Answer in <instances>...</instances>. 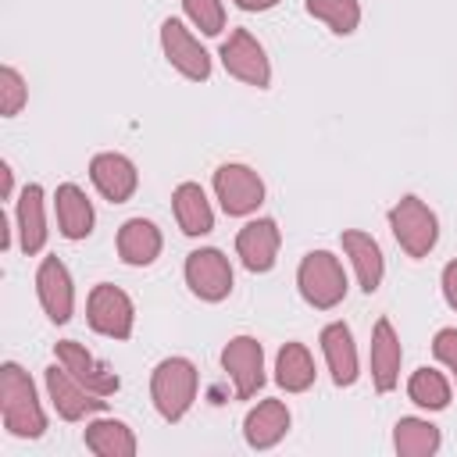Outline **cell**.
Listing matches in <instances>:
<instances>
[{
    "instance_id": "obj_1",
    "label": "cell",
    "mask_w": 457,
    "mask_h": 457,
    "mask_svg": "<svg viewBox=\"0 0 457 457\" xmlns=\"http://www.w3.org/2000/svg\"><path fill=\"white\" fill-rule=\"evenodd\" d=\"M0 418H4V428L18 439H39L46 428V414L39 407L36 386L29 371L14 361L0 368Z\"/></svg>"
},
{
    "instance_id": "obj_2",
    "label": "cell",
    "mask_w": 457,
    "mask_h": 457,
    "mask_svg": "<svg viewBox=\"0 0 457 457\" xmlns=\"http://www.w3.org/2000/svg\"><path fill=\"white\" fill-rule=\"evenodd\" d=\"M196 386H200V375H196L193 361H186V357H164L154 368V375H150V400H154V407H157V414L164 421H179L193 407Z\"/></svg>"
},
{
    "instance_id": "obj_3",
    "label": "cell",
    "mask_w": 457,
    "mask_h": 457,
    "mask_svg": "<svg viewBox=\"0 0 457 457\" xmlns=\"http://www.w3.org/2000/svg\"><path fill=\"white\" fill-rule=\"evenodd\" d=\"M296 286H300V296L314 311H332L346 296V271L336 253L311 250L296 268Z\"/></svg>"
},
{
    "instance_id": "obj_4",
    "label": "cell",
    "mask_w": 457,
    "mask_h": 457,
    "mask_svg": "<svg viewBox=\"0 0 457 457\" xmlns=\"http://www.w3.org/2000/svg\"><path fill=\"white\" fill-rule=\"evenodd\" d=\"M389 228H393L396 243L403 246V253H411V257H428L432 246H436V239H439V218L418 196H400L393 204Z\"/></svg>"
},
{
    "instance_id": "obj_5",
    "label": "cell",
    "mask_w": 457,
    "mask_h": 457,
    "mask_svg": "<svg viewBox=\"0 0 457 457\" xmlns=\"http://www.w3.org/2000/svg\"><path fill=\"white\" fill-rule=\"evenodd\" d=\"M86 321L93 332H100L107 339H129L132 321H136V307H132L125 289L100 282V286H93V293L86 300Z\"/></svg>"
},
{
    "instance_id": "obj_6",
    "label": "cell",
    "mask_w": 457,
    "mask_h": 457,
    "mask_svg": "<svg viewBox=\"0 0 457 457\" xmlns=\"http://www.w3.org/2000/svg\"><path fill=\"white\" fill-rule=\"evenodd\" d=\"M214 193L221 200V211L232 214V218L253 214L264 204V182H261V175L250 164H239V161H228V164H221L214 171Z\"/></svg>"
},
{
    "instance_id": "obj_7",
    "label": "cell",
    "mask_w": 457,
    "mask_h": 457,
    "mask_svg": "<svg viewBox=\"0 0 457 457\" xmlns=\"http://www.w3.org/2000/svg\"><path fill=\"white\" fill-rule=\"evenodd\" d=\"M46 396H50L54 411L64 421H82V418L100 414L107 407V396H100L89 386H82L64 364H50L46 368Z\"/></svg>"
},
{
    "instance_id": "obj_8",
    "label": "cell",
    "mask_w": 457,
    "mask_h": 457,
    "mask_svg": "<svg viewBox=\"0 0 457 457\" xmlns=\"http://www.w3.org/2000/svg\"><path fill=\"white\" fill-rule=\"evenodd\" d=\"M186 286L193 296L207 300V303H218L232 293V264L221 250L214 246H204V250H193L186 257Z\"/></svg>"
},
{
    "instance_id": "obj_9",
    "label": "cell",
    "mask_w": 457,
    "mask_h": 457,
    "mask_svg": "<svg viewBox=\"0 0 457 457\" xmlns=\"http://www.w3.org/2000/svg\"><path fill=\"white\" fill-rule=\"evenodd\" d=\"M161 50L168 57V64L186 75L189 82H204L211 79V54L200 46V39L179 21V18H168L161 25Z\"/></svg>"
},
{
    "instance_id": "obj_10",
    "label": "cell",
    "mask_w": 457,
    "mask_h": 457,
    "mask_svg": "<svg viewBox=\"0 0 457 457\" xmlns=\"http://www.w3.org/2000/svg\"><path fill=\"white\" fill-rule=\"evenodd\" d=\"M221 64L232 79L246 82V86H257V89H268L271 82V64H268V54L264 46L246 32V29H236L228 32V39L221 43Z\"/></svg>"
},
{
    "instance_id": "obj_11",
    "label": "cell",
    "mask_w": 457,
    "mask_h": 457,
    "mask_svg": "<svg viewBox=\"0 0 457 457\" xmlns=\"http://www.w3.org/2000/svg\"><path fill=\"white\" fill-rule=\"evenodd\" d=\"M221 368L236 386L239 400L257 396V389L264 386V350L253 336H236L225 343L221 350Z\"/></svg>"
},
{
    "instance_id": "obj_12",
    "label": "cell",
    "mask_w": 457,
    "mask_h": 457,
    "mask_svg": "<svg viewBox=\"0 0 457 457\" xmlns=\"http://www.w3.org/2000/svg\"><path fill=\"white\" fill-rule=\"evenodd\" d=\"M36 296H39V307L46 311V318L54 325H64L71 318V311H75V286H71V275H68L64 261H57V257H43L39 261Z\"/></svg>"
},
{
    "instance_id": "obj_13",
    "label": "cell",
    "mask_w": 457,
    "mask_h": 457,
    "mask_svg": "<svg viewBox=\"0 0 457 457\" xmlns=\"http://www.w3.org/2000/svg\"><path fill=\"white\" fill-rule=\"evenodd\" d=\"M54 353H57V364H64V368H68L82 386H89L93 393L111 396V393L121 389V378H118L104 361H96L82 343H75V339H61V343L54 346Z\"/></svg>"
},
{
    "instance_id": "obj_14",
    "label": "cell",
    "mask_w": 457,
    "mask_h": 457,
    "mask_svg": "<svg viewBox=\"0 0 457 457\" xmlns=\"http://www.w3.org/2000/svg\"><path fill=\"white\" fill-rule=\"evenodd\" d=\"M89 179H93L96 193L111 204L132 200V193L139 186V171L125 154H96L89 161Z\"/></svg>"
},
{
    "instance_id": "obj_15",
    "label": "cell",
    "mask_w": 457,
    "mask_h": 457,
    "mask_svg": "<svg viewBox=\"0 0 457 457\" xmlns=\"http://www.w3.org/2000/svg\"><path fill=\"white\" fill-rule=\"evenodd\" d=\"M278 225L271 218H253L239 228L236 236V253L243 261L246 271H271L275 268V257H278Z\"/></svg>"
},
{
    "instance_id": "obj_16",
    "label": "cell",
    "mask_w": 457,
    "mask_h": 457,
    "mask_svg": "<svg viewBox=\"0 0 457 457\" xmlns=\"http://www.w3.org/2000/svg\"><path fill=\"white\" fill-rule=\"evenodd\" d=\"M400 361H403V346L400 336L393 328L389 318H378L371 328V382L378 393L396 389L400 382Z\"/></svg>"
},
{
    "instance_id": "obj_17",
    "label": "cell",
    "mask_w": 457,
    "mask_h": 457,
    "mask_svg": "<svg viewBox=\"0 0 457 457\" xmlns=\"http://www.w3.org/2000/svg\"><path fill=\"white\" fill-rule=\"evenodd\" d=\"M339 243H343V253L350 257V264H353V271H357L361 289H364V293H375V289L382 286V275H386L382 246H378L368 232H361V228H346V232L339 236Z\"/></svg>"
},
{
    "instance_id": "obj_18",
    "label": "cell",
    "mask_w": 457,
    "mask_h": 457,
    "mask_svg": "<svg viewBox=\"0 0 457 457\" xmlns=\"http://www.w3.org/2000/svg\"><path fill=\"white\" fill-rule=\"evenodd\" d=\"M321 353H325V364L332 371V382L336 386H353L357 382V346H353V332L350 325L343 321H332L321 328Z\"/></svg>"
},
{
    "instance_id": "obj_19",
    "label": "cell",
    "mask_w": 457,
    "mask_h": 457,
    "mask_svg": "<svg viewBox=\"0 0 457 457\" xmlns=\"http://www.w3.org/2000/svg\"><path fill=\"white\" fill-rule=\"evenodd\" d=\"M289 432V407L282 400H261L243 418V439L253 450H271Z\"/></svg>"
},
{
    "instance_id": "obj_20",
    "label": "cell",
    "mask_w": 457,
    "mask_h": 457,
    "mask_svg": "<svg viewBox=\"0 0 457 457\" xmlns=\"http://www.w3.org/2000/svg\"><path fill=\"white\" fill-rule=\"evenodd\" d=\"M164 239H161V228L150 221V218H129L121 228H118V257L132 268H146L157 261Z\"/></svg>"
},
{
    "instance_id": "obj_21",
    "label": "cell",
    "mask_w": 457,
    "mask_h": 457,
    "mask_svg": "<svg viewBox=\"0 0 457 457\" xmlns=\"http://www.w3.org/2000/svg\"><path fill=\"white\" fill-rule=\"evenodd\" d=\"M54 207H57V228L64 239H86L93 232V204L89 196L75 186V182H61L54 193Z\"/></svg>"
},
{
    "instance_id": "obj_22",
    "label": "cell",
    "mask_w": 457,
    "mask_h": 457,
    "mask_svg": "<svg viewBox=\"0 0 457 457\" xmlns=\"http://www.w3.org/2000/svg\"><path fill=\"white\" fill-rule=\"evenodd\" d=\"M14 221H18V243L21 250L32 257L46 246V211H43V186L29 182L18 196V211H14Z\"/></svg>"
},
{
    "instance_id": "obj_23",
    "label": "cell",
    "mask_w": 457,
    "mask_h": 457,
    "mask_svg": "<svg viewBox=\"0 0 457 457\" xmlns=\"http://www.w3.org/2000/svg\"><path fill=\"white\" fill-rule=\"evenodd\" d=\"M171 207H175V221L186 236H207L214 228V211L204 196V189L196 182H182L171 193Z\"/></svg>"
},
{
    "instance_id": "obj_24",
    "label": "cell",
    "mask_w": 457,
    "mask_h": 457,
    "mask_svg": "<svg viewBox=\"0 0 457 457\" xmlns=\"http://www.w3.org/2000/svg\"><path fill=\"white\" fill-rule=\"evenodd\" d=\"M82 439H86V450H93L100 457H132L136 453V436L118 418H96V421H89Z\"/></svg>"
},
{
    "instance_id": "obj_25",
    "label": "cell",
    "mask_w": 457,
    "mask_h": 457,
    "mask_svg": "<svg viewBox=\"0 0 457 457\" xmlns=\"http://www.w3.org/2000/svg\"><path fill=\"white\" fill-rule=\"evenodd\" d=\"M275 382L286 393H303L314 386V361L303 343H286L275 353Z\"/></svg>"
},
{
    "instance_id": "obj_26",
    "label": "cell",
    "mask_w": 457,
    "mask_h": 457,
    "mask_svg": "<svg viewBox=\"0 0 457 457\" xmlns=\"http://www.w3.org/2000/svg\"><path fill=\"white\" fill-rule=\"evenodd\" d=\"M393 446L400 457H428L439 450V428L425 418H400L393 428Z\"/></svg>"
},
{
    "instance_id": "obj_27",
    "label": "cell",
    "mask_w": 457,
    "mask_h": 457,
    "mask_svg": "<svg viewBox=\"0 0 457 457\" xmlns=\"http://www.w3.org/2000/svg\"><path fill=\"white\" fill-rule=\"evenodd\" d=\"M407 396L425 411H443L450 403V382L436 368H418L407 382Z\"/></svg>"
},
{
    "instance_id": "obj_28",
    "label": "cell",
    "mask_w": 457,
    "mask_h": 457,
    "mask_svg": "<svg viewBox=\"0 0 457 457\" xmlns=\"http://www.w3.org/2000/svg\"><path fill=\"white\" fill-rule=\"evenodd\" d=\"M307 14L325 21L336 36H350L361 25V4L357 0H307Z\"/></svg>"
},
{
    "instance_id": "obj_29",
    "label": "cell",
    "mask_w": 457,
    "mask_h": 457,
    "mask_svg": "<svg viewBox=\"0 0 457 457\" xmlns=\"http://www.w3.org/2000/svg\"><path fill=\"white\" fill-rule=\"evenodd\" d=\"M186 18L204 32V36H218L225 29V7L221 0H182Z\"/></svg>"
},
{
    "instance_id": "obj_30",
    "label": "cell",
    "mask_w": 457,
    "mask_h": 457,
    "mask_svg": "<svg viewBox=\"0 0 457 457\" xmlns=\"http://www.w3.org/2000/svg\"><path fill=\"white\" fill-rule=\"evenodd\" d=\"M25 100H29L25 79L18 75V68L4 64V68H0V114H4V118H14V114L25 107Z\"/></svg>"
},
{
    "instance_id": "obj_31",
    "label": "cell",
    "mask_w": 457,
    "mask_h": 457,
    "mask_svg": "<svg viewBox=\"0 0 457 457\" xmlns=\"http://www.w3.org/2000/svg\"><path fill=\"white\" fill-rule=\"evenodd\" d=\"M432 353L439 364H446L453 371V382H457V328H439L432 339Z\"/></svg>"
},
{
    "instance_id": "obj_32",
    "label": "cell",
    "mask_w": 457,
    "mask_h": 457,
    "mask_svg": "<svg viewBox=\"0 0 457 457\" xmlns=\"http://www.w3.org/2000/svg\"><path fill=\"white\" fill-rule=\"evenodd\" d=\"M443 296H446V303L457 311V261H450V264L443 268Z\"/></svg>"
},
{
    "instance_id": "obj_33",
    "label": "cell",
    "mask_w": 457,
    "mask_h": 457,
    "mask_svg": "<svg viewBox=\"0 0 457 457\" xmlns=\"http://www.w3.org/2000/svg\"><path fill=\"white\" fill-rule=\"evenodd\" d=\"M0 179H4V200H11V193H14V175H11V164H7V161L0 164Z\"/></svg>"
},
{
    "instance_id": "obj_34",
    "label": "cell",
    "mask_w": 457,
    "mask_h": 457,
    "mask_svg": "<svg viewBox=\"0 0 457 457\" xmlns=\"http://www.w3.org/2000/svg\"><path fill=\"white\" fill-rule=\"evenodd\" d=\"M278 0H236V7H243V11H268V7H275Z\"/></svg>"
}]
</instances>
